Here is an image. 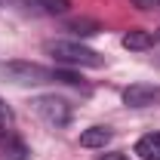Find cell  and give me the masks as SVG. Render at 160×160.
I'll use <instances>...</instances> for the list:
<instances>
[{"instance_id": "ba28073f", "label": "cell", "mask_w": 160, "mask_h": 160, "mask_svg": "<svg viewBox=\"0 0 160 160\" xmlns=\"http://www.w3.org/2000/svg\"><path fill=\"white\" fill-rule=\"evenodd\" d=\"M136 154L145 160H160V132H148L136 142Z\"/></svg>"}, {"instance_id": "5b68a950", "label": "cell", "mask_w": 160, "mask_h": 160, "mask_svg": "<svg viewBox=\"0 0 160 160\" xmlns=\"http://www.w3.org/2000/svg\"><path fill=\"white\" fill-rule=\"evenodd\" d=\"M25 6V12L34 16H65L71 9V0H19Z\"/></svg>"}, {"instance_id": "277c9868", "label": "cell", "mask_w": 160, "mask_h": 160, "mask_svg": "<svg viewBox=\"0 0 160 160\" xmlns=\"http://www.w3.org/2000/svg\"><path fill=\"white\" fill-rule=\"evenodd\" d=\"M123 105H129V108L160 105V86H154V83H132V86L123 89Z\"/></svg>"}, {"instance_id": "30bf717a", "label": "cell", "mask_w": 160, "mask_h": 160, "mask_svg": "<svg viewBox=\"0 0 160 160\" xmlns=\"http://www.w3.org/2000/svg\"><path fill=\"white\" fill-rule=\"evenodd\" d=\"M71 31H74V34H83V37H89V34L99 31V25H96V22H86V19H77V22H71Z\"/></svg>"}, {"instance_id": "4fadbf2b", "label": "cell", "mask_w": 160, "mask_h": 160, "mask_svg": "<svg viewBox=\"0 0 160 160\" xmlns=\"http://www.w3.org/2000/svg\"><path fill=\"white\" fill-rule=\"evenodd\" d=\"M3 3H6V0H0V6H3Z\"/></svg>"}, {"instance_id": "7a4b0ae2", "label": "cell", "mask_w": 160, "mask_h": 160, "mask_svg": "<svg viewBox=\"0 0 160 160\" xmlns=\"http://www.w3.org/2000/svg\"><path fill=\"white\" fill-rule=\"evenodd\" d=\"M0 74L16 86H40V83L56 80V68H43L37 62H6L0 68Z\"/></svg>"}, {"instance_id": "6da1fadb", "label": "cell", "mask_w": 160, "mask_h": 160, "mask_svg": "<svg viewBox=\"0 0 160 160\" xmlns=\"http://www.w3.org/2000/svg\"><path fill=\"white\" fill-rule=\"evenodd\" d=\"M43 49L59 62V65H68V68H102L105 65V59H102L96 49L83 46L77 40H49Z\"/></svg>"}, {"instance_id": "8fae6325", "label": "cell", "mask_w": 160, "mask_h": 160, "mask_svg": "<svg viewBox=\"0 0 160 160\" xmlns=\"http://www.w3.org/2000/svg\"><path fill=\"white\" fill-rule=\"evenodd\" d=\"M139 9H154V6H160V0H132Z\"/></svg>"}, {"instance_id": "3957f363", "label": "cell", "mask_w": 160, "mask_h": 160, "mask_svg": "<svg viewBox=\"0 0 160 160\" xmlns=\"http://www.w3.org/2000/svg\"><path fill=\"white\" fill-rule=\"evenodd\" d=\"M31 108L37 111V117H43L49 126H68L71 123V105L62 99V96H37L31 102Z\"/></svg>"}, {"instance_id": "9c48e42d", "label": "cell", "mask_w": 160, "mask_h": 160, "mask_svg": "<svg viewBox=\"0 0 160 160\" xmlns=\"http://www.w3.org/2000/svg\"><path fill=\"white\" fill-rule=\"evenodd\" d=\"M12 123H16V114L6 102L0 99V136H12Z\"/></svg>"}, {"instance_id": "8992f818", "label": "cell", "mask_w": 160, "mask_h": 160, "mask_svg": "<svg viewBox=\"0 0 160 160\" xmlns=\"http://www.w3.org/2000/svg\"><path fill=\"white\" fill-rule=\"evenodd\" d=\"M126 49H136V52H145V49H151L154 46V34L151 31H145V28H132V31H126L123 40H120Z\"/></svg>"}, {"instance_id": "7c38bea8", "label": "cell", "mask_w": 160, "mask_h": 160, "mask_svg": "<svg viewBox=\"0 0 160 160\" xmlns=\"http://www.w3.org/2000/svg\"><path fill=\"white\" fill-rule=\"evenodd\" d=\"M99 160H129L126 154H120V151H111V154H102Z\"/></svg>"}, {"instance_id": "52a82bcc", "label": "cell", "mask_w": 160, "mask_h": 160, "mask_svg": "<svg viewBox=\"0 0 160 160\" xmlns=\"http://www.w3.org/2000/svg\"><path fill=\"white\" fill-rule=\"evenodd\" d=\"M111 139H114V132L108 126H89V129L80 132V145L83 148H105Z\"/></svg>"}]
</instances>
